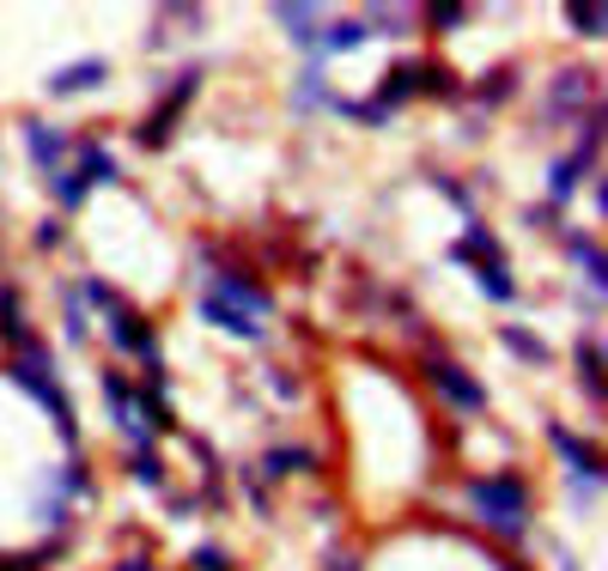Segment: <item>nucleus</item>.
<instances>
[{
  "label": "nucleus",
  "instance_id": "cd10ccee",
  "mask_svg": "<svg viewBox=\"0 0 608 571\" xmlns=\"http://www.w3.org/2000/svg\"><path fill=\"white\" fill-rule=\"evenodd\" d=\"M566 19H572V24H578V37H602V24H608V12H602V7H572V12H566Z\"/></svg>",
  "mask_w": 608,
  "mask_h": 571
},
{
  "label": "nucleus",
  "instance_id": "9b49d317",
  "mask_svg": "<svg viewBox=\"0 0 608 571\" xmlns=\"http://www.w3.org/2000/svg\"><path fill=\"white\" fill-rule=\"evenodd\" d=\"M0 341L12 347H31V322H24V298L12 286H0Z\"/></svg>",
  "mask_w": 608,
  "mask_h": 571
},
{
  "label": "nucleus",
  "instance_id": "a211bd4d",
  "mask_svg": "<svg viewBox=\"0 0 608 571\" xmlns=\"http://www.w3.org/2000/svg\"><path fill=\"white\" fill-rule=\"evenodd\" d=\"M585 171H590V159H585V152H572V159H560V164H554V171H548V177H554V183H548V194H554V207H560L566 194L578 189V177H585Z\"/></svg>",
  "mask_w": 608,
  "mask_h": 571
},
{
  "label": "nucleus",
  "instance_id": "4be33fe9",
  "mask_svg": "<svg viewBox=\"0 0 608 571\" xmlns=\"http://www.w3.org/2000/svg\"><path fill=\"white\" fill-rule=\"evenodd\" d=\"M292 103H299V110H322V103H335V98H329V86H322V73H317V68H305V80L292 86Z\"/></svg>",
  "mask_w": 608,
  "mask_h": 571
},
{
  "label": "nucleus",
  "instance_id": "2f4dec72",
  "mask_svg": "<svg viewBox=\"0 0 608 571\" xmlns=\"http://www.w3.org/2000/svg\"><path fill=\"white\" fill-rule=\"evenodd\" d=\"M196 571H231V553L226 548H196Z\"/></svg>",
  "mask_w": 608,
  "mask_h": 571
},
{
  "label": "nucleus",
  "instance_id": "f704fd0d",
  "mask_svg": "<svg viewBox=\"0 0 608 571\" xmlns=\"http://www.w3.org/2000/svg\"><path fill=\"white\" fill-rule=\"evenodd\" d=\"M329 571H359V560H347V553H341V560H335Z\"/></svg>",
  "mask_w": 608,
  "mask_h": 571
},
{
  "label": "nucleus",
  "instance_id": "c85d7f7f",
  "mask_svg": "<svg viewBox=\"0 0 608 571\" xmlns=\"http://www.w3.org/2000/svg\"><path fill=\"white\" fill-rule=\"evenodd\" d=\"M462 19H469L462 7H426V24H432V31H457Z\"/></svg>",
  "mask_w": 608,
  "mask_h": 571
},
{
  "label": "nucleus",
  "instance_id": "7ed1b4c3",
  "mask_svg": "<svg viewBox=\"0 0 608 571\" xmlns=\"http://www.w3.org/2000/svg\"><path fill=\"white\" fill-rule=\"evenodd\" d=\"M196 92H201V68H183V73H177V86L165 92V103L140 122V147H165V140L177 134V116L189 110V98H196Z\"/></svg>",
  "mask_w": 608,
  "mask_h": 571
},
{
  "label": "nucleus",
  "instance_id": "20e7f679",
  "mask_svg": "<svg viewBox=\"0 0 608 571\" xmlns=\"http://www.w3.org/2000/svg\"><path fill=\"white\" fill-rule=\"evenodd\" d=\"M426 378H432V389H438V395H445V401H450V408H457V413H481V408H487V389L475 383L469 371L457 365V359L432 353V359H426Z\"/></svg>",
  "mask_w": 608,
  "mask_h": 571
},
{
  "label": "nucleus",
  "instance_id": "bb28decb",
  "mask_svg": "<svg viewBox=\"0 0 608 571\" xmlns=\"http://www.w3.org/2000/svg\"><path fill=\"white\" fill-rule=\"evenodd\" d=\"M366 24H378L371 37H402L408 31V12H396V7H371V19Z\"/></svg>",
  "mask_w": 608,
  "mask_h": 571
},
{
  "label": "nucleus",
  "instance_id": "ddd939ff",
  "mask_svg": "<svg viewBox=\"0 0 608 571\" xmlns=\"http://www.w3.org/2000/svg\"><path fill=\"white\" fill-rule=\"evenodd\" d=\"M280 24H292V43L299 49H322V31H317V7H275Z\"/></svg>",
  "mask_w": 608,
  "mask_h": 571
},
{
  "label": "nucleus",
  "instance_id": "c756f323",
  "mask_svg": "<svg viewBox=\"0 0 608 571\" xmlns=\"http://www.w3.org/2000/svg\"><path fill=\"white\" fill-rule=\"evenodd\" d=\"M432 183H438V194H445V201H457V207H462V213H475V194H469V189H462V183H457V177H432Z\"/></svg>",
  "mask_w": 608,
  "mask_h": 571
},
{
  "label": "nucleus",
  "instance_id": "393cba45",
  "mask_svg": "<svg viewBox=\"0 0 608 571\" xmlns=\"http://www.w3.org/2000/svg\"><path fill=\"white\" fill-rule=\"evenodd\" d=\"M481 292H487V298H499V304H511V298H517V280L506 274V262L481 268Z\"/></svg>",
  "mask_w": 608,
  "mask_h": 571
},
{
  "label": "nucleus",
  "instance_id": "1a4fd4ad",
  "mask_svg": "<svg viewBox=\"0 0 608 571\" xmlns=\"http://www.w3.org/2000/svg\"><path fill=\"white\" fill-rule=\"evenodd\" d=\"M103 61H73V68H61L56 80H49V92L56 98H80V92H92V86H103Z\"/></svg>",
  "mask_w": 608,
  "mask_h": 571
},
{
  "label": "nucleus",
  "instance_id": "c9c22d12",
  "mask_svg": "<svg viewBox=\"0 0 608 571\" xmlns=\"http://www.w3.org/2000/svg\"><path fill=\"white\" fill-rule=\"evenodd\" d=\"M116 571H152L147 560H122V565H116Z\"/></svg>",
  "mask_w": 608,
  "mask_h": 571
},
{
  "label": "nucleus",
  "instance_id": "423d86ee",
  "mask_svg": "<svg viewBox=\"0 0 608 571\" xmlns=\"http://www.w3.org/2000/svg\"><path fill=\"white\" fill-rule=\"evenodd\" d=\"M548 438H554V450H560V457L572 462V474H578V480H597V487H602V457L585 444V438H572L566 425H548Z\"/></svg>",
  "mask_w": 608,
  "mask_h": 571
},
{
  "label": "nucleus",
  "instance_id": "f3484780",
  "mask_svg": "<svg viewBox=\"0 0 608 571\" xmlns=\"http://www.w3.org/2000/svg\"><path fill=\"white\" fill-rule=\"evenodd\" d=\"M80 177H86V189H92V183H116L122 164H116L103 147H80Z\"/></svg>",
  "mask_w": 608,
  "mask_h": 571
},
{
  "label": "nucleus",
  "instance_id": "5701e85b",
  "mask_svg": "<svg viewBox=\"0 0 608 571\" xmlns=\"http://www.w3.org/2000/svg\"><path fill=\"white\" fill-rule=\"evenodd\" d=\"M511 92H517V68H494L481 86H475V98H481V103H506Z\"/></svg>",
  "mask_w": 608,
  "mask_h": 571
},
{
  "label": "nucleus",
  "instance_id": "f257e3e1",
  "mask_svg": "<svg viewBox=\"0 0 608 571\" xmlns=\"http://www.w3.org/2000/svg\"><path fill=\"white\" fill-rule=\"evenodd\" d=\"M469 511L481 517L494 535L524 541V529H529V487H524V474H487V480H475V487H469Z\"/></svg>",
  "mask_w": 608,
  "mask_h": 571
},
{
  "label": "nucleus",
  "instance_id": "412c9836",
  "mask_svg": "<svg viewBox=\"0 0 608 571\" xmlns=\"http://www.w3.org/2000/svg\"><path fill=\"white\" fill-rule=\"evenodd\" d=\"M572 256H578V268H585V280L602 292V280H608V256H602L590 238H572Z\"/></svg>",
  "mask_w": 608,
  "mask_h": 571
},
{
  "label": "nucleus",
  "instance_id": "dca6fc26",
  "mask_svg": "<svg viewBox=\"0 0 608 571\" xmlns=\"http://www.w3.org/2000/svg\"><path fill=\"white\" fill-rule=\"evenodd\" d=\"M310 469H317V457H310V450H268V462H262V474H268V480L310 474Z\"/></svg>",
  "mask_w": 608,
  "mask_h": 571
},
{
  "label": "nucleus",
  "instance_id": "39448f33",
  "mask_svg": "<svg viewBox=\"0 0 608 571\" xmlns=\"http://www.w3.org/2000/svg\"><path fill=\"white\" fill-rule=\"evenodd\" d=\"M201 317L207 322H213V329H226V334H238V341H262V322H256L250 317V310H243V304H231V298L226 292H213V286H207V292H201Z\"/></svg>",
  "mask_w": 608,
  "mask_h": 571
},
{
  "label": "nucleus",
  "instance_id": "4468645a",
  "mask_svg": "<svg viewBox=\"0 0 608 571\" xmlns=\"http://www.w3.org/2000/svg\"><path fill=\"white\" fill-rule=\"evenodd\" d=\"M413 98V61H396V68L390 73H383V92L378 98H371V103H378V110L383 116H390L396 110V103H408Z\"/></svg>",
  "mask_w": 608,
  "mask_h": 571
},
{
  "label": "nucleus",
  "instance_id": "9d476101",
  "mask_svg": "<svg viewBox=\"0 0 608 571\" xmlns=\"http://www.w3.org/2000/svg\"><path fill=\"white\" fill-rule=\"evenodd\" d=\"M413 92H426V98H462V80L445 68V61H413Z\"/></svg>",
  "mask_w": 608,
  "mask_h": 571
},
{
  "label": "nucleus",
  "instance_id": "b1692460",
  "mask_svg": "<svg viewBox=\"0 0 608 571\" xmlns=\"http://www.w3.org/2000/svg\"><path fill=\"white\" fill-rule=\"evenodd\" d=\"M49 189H56V201L68 207V213L86 201V177H80V171H56V177H49Z\"/></svg>",
  "mask_w": 608,
  "mask_h": 571
},
{
  "label": "nucleus",
  "instance_id": "f03ea898",
  "mask_svg": "<svg viewBox=\"0 0 608 571\" xmlns=\"http://www.w3.org/2000/svg\"><path fill=\"white\" fill-rule=\"evenodd\" d=\"M12 383L19 389H31L37 401H43L49 413H56V432H61V444H80V420H73V401L56 389V378H49V347H19V359H12Z\"/></svg>",
  "mask_w": 608,
  "mask_h": 571
},
{
  "label": "nucleus",
  "instance_id": "0eeeda50",
  "mask_svg": "<svg viewBox=\"0 0 608 571\" xmlns=\"http://www.w3.org/2000/svg\"><path fill=\"white\" fill-rule=\"evenodd\" d=\"M24 147H31V159L43 164V171H61V152H68L73 140L61 134V128H49V122H37V116H31V122H24Z\"/></svg>",
  "mask_w": 608,
  "mask_h": 571
},
{
  "label": "nucleus",
  "instance_id": "7c9ffc66",
  "mask_svg": "<svg viewBox=\"0 0 608 571\" xmlns=\"http://www.w3.org/2000/svg\"><path fill=\"white\" fill-rule=\"evenodd\" d=\"M86 298H92L98 310H116V304H122V292H116V286H103V280H86Z\"/></svg>",
  "mask_w": 608,
  "mask_h": 571
},
{
  "label": "nucleus",
  "instance_id": "72a5a7b5",
  "mask_svg": "<svg viewBox=\"0 0 608 571\" xmlns=\"http://www.w3.org/2000/svg\"><path fill=\"white\" fill-rule=\"evenodd\" d=\"M61 238H68V231H61V219H49V226H37V250H56Z\"/></svg>",
  "mask_w": 608,
  "mask_h": 571
},
{
  "label": "nucleus",
  "instance_id": "473e14b6",
  "mask_svg": "<svg viewBox=\"0 0 608 571\" xmlns=\"http://www.w3.org/2000/svg\"><path fill=\"white\" fill-rule=\"evenodd\" d=\"M529 226H536V231H554V226H560V207H529Z\"/></svg>",
  "mask_w": 608,
  "mask_h": 571
},
{
  "label": "nucleus",
  "instance_id": "6ab92c4d",
  "mask_svg": "<svg viewBox=\"0 0 608 571\" xmlns=\"http://www.w3.org/2000/svg\"><path fill=\"white\" fill-rule=\"evenodd\" d=\"M499 341H506L517 359H529V365H548V341H536V334L517 329V322H506V329H499Z\"/></svg>",
  "mask_w": 608,
  "mask_h": 571
},
{
  "label": "nucleus",
  "instance_id": "f8f14e48",
  "mask_svg": "<svg viewBox=\"0 0 608 571\" xmlns=\"http://www.w3.org/2000/svg\"><path fill=\"white\" fill-rule=\"evenodd\" d=\"M590 98V73H578V68H566L560 80H554V98H548V116H572L578 103Z\"/></svg>",
  "mask_w": 608,
  "mask_h": 571
},
{
  "label": "nucleus",
  "instance_id": "aec40b11",
  "mask_svg": "<svg viewBox=\"0 0 608 571\" xmlns=\"http://www.w3.org/2000/svg\"><path fill=\"white\" fill-rule=\"evenodd\" d=\"M578 378H585V395L602 401V347L590 341V334L578 341Z\"/></svg>",
  "mask_w": 608,
  "mask_h": 571
},
{
  "label": "nucleus",
  "instance_id": "6e6552de",
  "mask_svg": "<svg viewBox=\"0 0 608 571\" xmlns=\"http://www.w3.org/2000/svg\"><path fill=\"white\" fill-rule=\"evenodd\" d=\"M450 262H481V268H494V262H506V250H499V238L487 226H469L457 243H450Z\"/></svg>",
  "mask_w": 608,
  "mask_h": 571
},
{
  "label": "nucleus",
  "instance_id": "2eb2a0df",
  "mask_svg": "<svg viewBox=\"0 0 608 571\" xmlns=\"http://www.w3.org/2000/svg\"><path fill=\"white\" fill-rule=\"evenodd\" d=\"M366 43H371V24L366 19H341V24H329V37H322L329 56H347V49H366Z\"/></svg>",
  "mask_w": 608,
  "mask_h": 571
},
{
  "label": "nucleus",
  "instance_id": "a878e982",
  "mask_svg": "<svg viewBox=\"0 0 608 571\" xmlns=\"http://www.w3.org/2000/svg\"><path fill=\"white\" fill-rule=\"evenodd\" d=\"M128 469H134L140 487H165V462L152 457V450H134V462H128Z\"/></svg>",
  "mask_w": 608,
  "mask_h": 571
}]
</instances>
